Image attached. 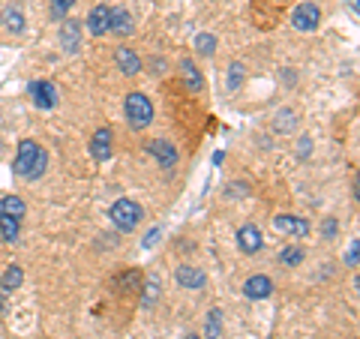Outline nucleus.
Here are the masks:
<instances>
[{
  "mask_svg": "<svg viewBox=\"0 0 360 339\" xmlns=\"http://www.w3.org/2000/svg\"><path fill=\"white\" fill-rule=\"evenodd\" d=\"M159 241V228H150L147 237H144V250H153V243Z\"/></svg>",
  "mask_w": 360,
  "mask_h": 339,
  "instance_id": "obj_28",
  "label": "nucleus"
},
{
  "mask_svg": "<svg viewBox=\"0 0 360 339\" xmlns=\"http://www.w3.org/2000/svg\"><path fill=\"white\" fill-rule=\"evenodd\" d=\"M270 291H273V282H270V277H261V273L243 282V295L249 300H264V297H270Z\"/></svg>",
  "mask_w": 360,
  "mask_h": 339,
  "instance_id": "obj_10",
  "label": "nucleus"
},
{
  "mask_svg": "<svg viewBox=\"0 0 360 339\" xmlns=\"http://www.w3.org/2000/svg\"><path fill=\"white\" fill-rule=\"evenodd\" d=\"M174 279L180 282V288H192V291H198V288H204V282H207V277H204V270H198V268H192V264H183V268H177V273H174Z\"/></svg>",
  "mask_w": 360,
  "mask_h": 339,
  "instance_id": "obj_11",
  "label": "nucleus"
},
{
  "mask_svg": "<svg viewBox=\"0 0 360 339\" xmlns=\"http://www.w3.org/2000/svg\"><path fill=\"white\" fill-rule=\"evenodd\" d=\"M219 324H222V313L219 309H210V315H207V339L219 336Z\"/></svg>",
  "mask_w": 360,
  "mask_h": 339,
  "instance_id": "obj_23",
  "label": "nucleus"
},
{
  "mask_svg": "<svg viewBox=\"0 0 360 339\" xmlns=\"http://www.w3.org/2000/svg\"><path fill=\"white\" fill-rule=\"evenodd\" d=\"M18 232H21V219L9 216V214H0V234H3V241L6 243H15L18 241Z\"/></svg>",
  "mask_w": 360,
  "mask_h": 339,
  "instance_id": "obj_16",
  "label": "nucleus"
},
{
  "mask_svg": "<svg viewBox=\"0 0 360 339\" xmlns=\"http://www.w3.org/2000/svg\"><path fill=\"white\" fill-rule=\"evenodd\" d=\"M321 234H324V237H333V234H336V219H327V223L321 225Z\"/></svg>",
  "mask_w": 360,
  "mask_h": 339,
  "instance_id": "obj_29",
  "label": "nucleus"
},
{
  "mask_svg": "<svg viewBox=\"0 0 360 339\" xmlns=\"http://www.w3.org/2000/svg\"><path fill=\"white\" fill-rule=\"evenodd\" d=\"M60 45H63V51H69V54L78 51V45H81V21L66 18V21L60 24Z\"/></svg>",
  "mask_w": 360,
  "mask_h": 339,
  "instance_id": "obj_8",
  "label": "nucleus"
},
{
  "mask_svg": "<svg viewBox=\"0 0 360 339\" xmlns=\"http://www.w3.org/2000/svg\"><path fill=\"white\" fill-rule=\"evenodd\" d=\"M195 51L204 54V58H210V54L216 51V36L213 33H198L195 36Z\"/></svg>",
  "mask_w": 360,
  "mask_h": 339,
  "instance_id": "obj_21",
  "label": "nucleus"
},
{
  "mask_svg": "<svg viewBox=\"0 0 360 339\" xmlns=\"http://www.w3.org/2000/svg\"><path fill=\"white\" fill-rule=\"evenodd\" d=\"M108 21H111V9H108L105 3H99L90 9V18H87V31L93 36H102L108 33Z\"/></svg>",
  "mask_w": 360,
  "mask_h": 339,
  "instance_id": "obj_13",
  "label": "nucleus"
},
{
  "mask_svg": "<svg viewBox=\"0 0 360 339\" xmlns=\"http://www.w3.org/2000/svg\"><path fill=\"white\" fill-rule=\"evenodd\" d=\"M291 24L297 27V31H303V33L315 31V27L321 24V9L315 3H300L294 9V15H291Z\"/></svg>",
  "mask_w": 360,
  "mask_h": 339,
  "instance_id": "obj_4",
  "label": "nucleus"
},
{
  "mask_svg": "<svg viewBox=\"0 0 360 339\" xmlns=\"http://www.w3.org/2000/svg\"><path fill=\"white\" fill-rule=\"evenodd\" d=\"M0 313H3V291H0Z\"/></svg>",
  "mask_w": 360,
  "mask_h": 339,
  "instance_id": "obj_31",
  "label": "nucleus"
},
{
  "mask_svg": "<svg viewBox=\"0 0 360 339\" xmlns=\"http://www.w3.org/2000/svg\"><path fill=\"white\" fill-rule=\"evenodd\" d=\"M72 6H75V0H51V18H57V21H60V18L66 15Z\"/></svg>",
  "mask_w": 360,
  "mask_h": 339,
  "instance_id": "obj_25",
  "label": "nucleus"
},
{
  "mask_svg": "<svg viewBox=\"0 0 360 339\" xmlns=\"http://www.w3.org/2000/svg\"><path fill=\"white\" fill-rule=\"evenodd\" d=\"M147 297H144V306H150L153 304V297H159V279H147Z\"/></svg>",
  "mask_w": 360,
  "mask_h": 339,
  "instance_id": "obj_27",
  "label": "nucleus"
},
{
  "mask_svg": "<svg viewBox=\"0 0 360 339\" xmlns=\"http://www.w3.org/2000/svg\"><path fill=\"white\" fill-rule=\"evenodd\" d=\"M237 246H240V252H258L261 246H264V237H261V228L258 225H243L240 232H237Z\"/></svg>",
  "mask_w": 360,
  "mask_h": 339,
  "instance_id": "obj_9",
  "label": "nucleus"
},
{
  "mask_svg": "<svg viewBox=\"0 0 360 339\" xmlns=\"http://www.w3.org/2000/svg\"><path fill=\"white\" fill-rule=\"evenodd\" d=\"M273 228L279 234H294V237H306L309 234V223L300 216H291V214H279L273 216Z\"/></svg>",
  "mask_w": 360,
  "mask_h": 339,
  "instance_id": "obj_5",
  "label": "nucleus"
},
{
  "mask_svg": "<svg viewBox=\"0 0 360 339\" xmlns=\"http://www.w3.org/2000/svg\"><path fill=\"white\" fill-rule=\"evenodd\" d=\"M108 216H111V223L120 228V232H132V228H138L144 210H141V205H135L132 198H120V201H114L111 205Z\"/></svg>",
  "mask_w": 360,
  "mask_h": 339,
  "instance_id": "obj_2",
  "label": "nucleus"
},
{
  "mask_svg": "<svg viewBox=\"0 0 360 339\" xmlns=\"http://www.w3.org/2000/svg\"><path fill=\"white\" fill-rule=\"evenodd\" d=\"M21 279H24L21 268H18V264H12V268H9L3 277H0V291H3V295H12V291L21 286Z\"/></svg>",
  "mask_w": 360,
  "mask_h": 339,
  "instance_id": "obj_18",
  "label": "nucleus"
},
{
  "mask_svg": "<svg viewBox=\"0 0 360 339\" xmlns=\"http://www.w3.org/2000/svg\"><path fill=\"white\" fill-rule=\"evenodd\" d=\"M132 15L126 12L123 6H117V9H111V21H108V31L111 33H117V36H129L132 33Z\"/></svg>",
  "mask_w": 360,
  "mask_h": 339,
  "instance_id": "obj_15",
  "label": "nucleus"
},
{
  "mask_svg": "<svg viewBox=\"0 0 360 339\" xmlns=\"http://www.w3.org/2000/svg\"><path fill=\"white\" fill-rule=\"evenodd\" d=\"M126 121L132 130H144L153 121V105L144 94H129L126 96Z\"/></svg>",
  "mask_w": 360,
  "mask_h": 339,
  "instance_id": "obj_3",
  "label": "nucleus"
},
{
  "mask_svg": "<svg viewBox=\"0 0 360 339\" xmlns=\"http://www.w3.org/2000/svg\"><path fill=\"white\" fill-rule=\"evenodd\" d=\"M6 31H12V33H21V31H24V15H21V9H9V12H6Z\"/></svg>",
  "mask_w": 360,
  "mask_h": 339,
  "instance_id": "obj_22",
  "label": "nucleus"
},
{
  "mask_svg": "<svg viewBox=\"0 0 360 339\" xmlns=\"http://www.w3.org/2000/svg\"><path fill=\"white\" fill-rule=\"evenodd\" d=\"M147 150H150V157H156V162H159L162 168H174V162H177V148H174L171 141H150Z\"/></svg>",
  "mask_w": 360,
  "mask_h": 339,
  "instance_id": "obj_12",
  "label": "nucleus"
},
{
  "mask_svg": "<svg viewBox=\"0 0 360 339\" xmlns=\"http://www.w3.org/2000/svg\"><path fill=\"white\" fill-rule=\"evenodd\" d=\"M90 157H93L96 162L111 159V130H108V126L93 132V139H90Z\"/></svg>",
  "mask_w": 360,
  "mask_h": 339,
  "instance_id": "obj_6",
  "label": "nucleus"
},
{
  "mask_svg": "<svg viewBox=\"0 0 360 339\" xmlns=\"http://www.w3.org/2000/svg\"><path fill=\"white\" fill-rule=\"evenodd\" d=\"M180 69H183V78H186L189 90H192V94H201V90H204V78H201V72L195 69V63L192 60H183V63H180Z\"/></svg>",
  "mask_w": 360,
  "mask_h": 339,
  "instance_id": "obj_17",
  "label": "nucleus"
},
{
  "mask_svg": "<svg viewBox=\"0 0 360 339\" xmlns=\"http://www.w3.org/2000/svg\"><path fill=\"white\" fill-rule=\"evenodd\" d=\"M24 201L21 198H18V195H6L3 201H0V214H9V216H18V219H21L24 216Z\"/></svg>",
  "mask_w": 360,
  "mask_h": 339,
  "instance_id": "obj_19",
  "label": "nucleus"
},
{
  "mask_svg": "<svg viewBox=\"0 0 360 339\" xmlns=\"http://www.w3.org/2000/svg\"><path fill=\"white\" fill-rule=\"evenodd\" d=\"M30 99L36 103V108H54L57 103V90H54L51 81H30Z\"/></svg>",
  "mask_w": 360,
  "mask_h": 339,
  "instance_id": "obj_7",
  "label": "nucleus"
},
{
  "mask_svg": "<svg viewBox=\"0 0 360 339\" xmlns=\"http://www.w3.org/2000/svg\"><path fill=\"white\" fill-rule=\"evenodd\" d=\"M45 166H48V153H45L36 141L24 139L21 144H18V157H15V162H12V171L18 174V177L36 180V177H42Z\"/></svg>",
  "mask_w": 360,
  "mask_h": 339,
  "instance_id": "obj_1",
  "label": "nucleus"
},
{
  "mask_svg": "<svg viewBox=\"0 0 360 339\" xmlns=\"http://www.w3.org/2000/svg\"><path fill=\"white\" fill-rule=\"evenodd\" d=\"M186 339H198V336H195V333H189V336H186Z\"/></svg>",
  "mask_w": 360,
  "mask_h": 339,
  "instance_id": "obj_32",
  "label": "nucleus"
},
{
  "mask_svg": "<svg viewBox=\"0 0 360 339\" xmlns=\"http://www.w3.org/2000/svg\"><path fill=\"white\" fill-rule=\"evenodd\" d=\"M114 60H117V69H120L123 76H138L141 72V58L132 49H117Z\"/></svg>",
  "mask_w": 360,
  "mask_h": 339,
  "instance_id": "obj_14",
  "label": "nucleus"
},
{
  "mask_svg": "<svg viewBox=\"0 0 360 339\" xmlns=\"http://www.w3.org/2000/svg\"><path fill=\"white\" fill-rule=\"evenodd\" d=\"M138 279H141V273H138V270H126L123 277L114 282V286H129V288L135 291V288H138ZM129 288H126V291H129Z\"/></svg>",
  "mask_w": 360,
  "mask_h": 339,
  "instance_id": "obj_26",
  "label": "nucleus"
},
{
  "mask_svg": "<svg viewBox=\"0 0 360 339\" xmlns=\"http://www.w3.org/2000/svg\"><path fill=\"white\" fill-rule=\"evenodd\" d=\"M303 255H306V252L300 250V246H285V250L279 252V261H282L285 268H297V264L303 261Z\"/></svg>",
  "mask_w": 360,
  "mask_h": 339,
  "instance_id": "obj_20",
  "label": "nucleus"
},
{
  "mask_svg": "<svg viewBox=\"0 0 360 339\" xmlns=\"http://www.w3.org/2000/svg\"><path fill=\"white\" fill-rule=\"evenodd\" d=\"M357 252H360V246H357V241H354V243H351V250H348V255H345V261L351 264V268L357 264Z\"/></svg>",
  "mask_w": 360,
  "mask_h": 339,
  "instance_id": "obj_30",
  "label": "nucleus"
},
{
  "mask_svg": "<svg viewBox=\"0 0 360 339\" xmlns=\"http://www.w3.org/2000/svg\"><path fill=\"white\" fill-rule=\"evenodd\" d=\"M228 90H237L243 85V63H231V69H228Z\"/></svg>",
  "mask_w": 360,
  "mask_h": 339,
  "instance_id": "obj_24",
  "label": "nucleus"
}]
</instances>
